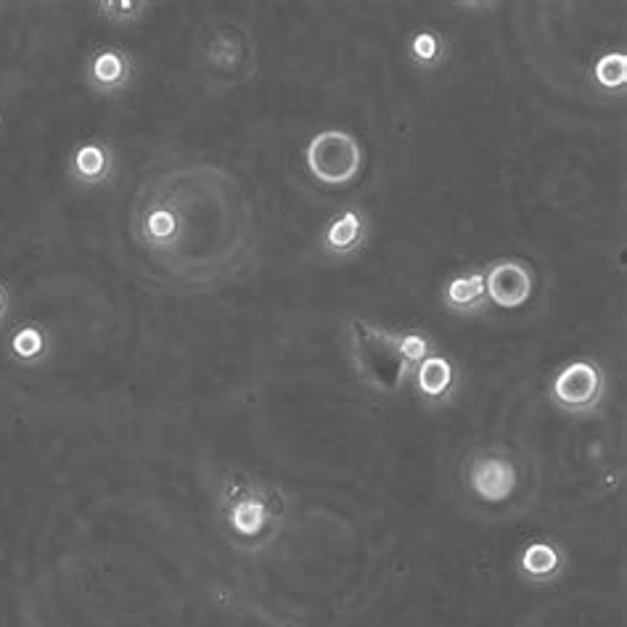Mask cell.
<instances>
[{"mask_svg":"<svg viewBox=\"0 0 627 627\" xmlns=\"http://www.w3.org/2000/svg\"><path fill=\"white\" fill-rule=\"evenodd\" d=\"M308 167L323 185H347L360 172V146L352 136L339 130H326L308 146Z\"/></svg>","mask_w":627,"mask_h":627,"instance_id":"obj_1","label":"cell"},{"mask_svg":"<svg viewBox=\"0 0 627 627\" xmlns=\"http://www.w3.org/2000/svg\"><path fill=\"white\" fill-rule=\"evenodd\" d=\"M604 390V371L591 360H575V363H566L551 382V400L556 408L566 413L591 416L602 405Z\"/></svg>","mask_w":627,"mask_h":627,"instance_id":"obj_2","label":"cell"},{"mask_svg":"<svg viewBox=\"0 0 627 627\" xmlns=\"http://www.w3.org/2000/svg\"><path fill=\"white\" fill-rule=\"evenodd\" d=\"M485 276V291L496 308L513 310L522 308L527 299L532 297V273L522 263H511V259H500L490 265Z\"/></svg>","mask_w":627,"mask_h":627,"instance_id":"obj_3","label":"cell"},{"mask_svg":"<svg viewBox=\"0 0 627 627\" xmlns=\"http://www.w3.org/2000/svg\"><path fill=\"white\" fill-rule=\"evenodd\" d=\"M413 382H416V395L426 405H443L458 386V371L445 355L432 352L424 363L416 365L413 371Z\"/></svg>","mask_w":627,"mask_h":627,"instance_id":"obj_4","label":"cell"},{"mask_svg":"<svg viewBox=\"0 0 627 627\" xmlns=\"http://www.w3.org/2000/svg\"><path fill=\"white\" fill-rule=\"evenodd\" d=\"M519 577L530 585H551L556 583L564 572V553L556 543L549 540H535L519 553L517 562Z\"/></svg>","mask_w":627,"mask_h":627,"instance_id":"obj_5","label":"cell"},{"mask_svg":"<svg viewBox=\"0 0 627 627\" xmlns=\"http://www.w3.org/2000/svg\"><path fill=\"white\" fill-rule=\"evenodd\" d=\"M471 487L479 498L498 503L506 500L517 487V474L506 458H479L471 469Z\"/></svg>","mask_w":627,"mask_h":627,"instance_id":"obj_6","label":"cell"},{"mask_svg":"<svg viewBox=\"0 0 627 627\" xmlns=\"http://www.w3.org/2000/svg\"><path fill=\"white\" fill-rule=\"evenodd\" d=\"M443 305L450 312L458 316H474L487 308V291H485V276L482 273H466V276H456L445 286Z\"/></svg>","mask_w":627,"mask_h":627,"instance_id":"obj_7","label":"cell"},{"mask_svg":"<svg viewBox=\"0 0 627 627\" xmlns=\"http://www.w3.org/2000/svg\"><path fill=\"white\" fill-rule=\"evenodd\" d=\"M365 238V223L358 212L347 210L339 217H333L329 229L323 231V249L333 257H350L352 252L360 249Z\"/></svg>","mask_w":627,"mask_h":627,"instance_id":"obj_8","label":"cell"},{"mask_svg":"<svg viewBox=\"0 0 627 627\" xmlns=\"http://www.w3.org/2000/svg\"><path fill=\"white\" fill-rule=\"evenodd\" d=\"M373 337L379 339V342L390 347L395 355L403 360V365L408 371H416L418 363H424L426 358L432 355V342L424 337V333H416V331H405V333H395V331H373Z\"/></svg>","mask_w":627,"mask_h":627,"instance_id":"obj_9","label":"cell"},{"mask_svg":"<svg viewBox=\"0 0 627 627\" xmlns=\"http://www.w3.org/2000/svg\"><path fill=\"white\" fill-rule=\"evenodd\" d=\"M109 170H111L109 151H106L104 146H98V144L79 146L77 155L72 157V176H75V180H79V183H85V185L104 183L106 176H109Z\"/></svg>","mask_w":627,"mask_h":627,"instance_id":"obj_10","label":"cell"},{"mask_svg":"<svg viewBox=\"0 0 627 627\" xmlns=\"http://www.w3.org/2000/svg\"><path fill=\"white\" fill-rule=\"evenodd\" d=\"M91 83L102 91H115L119 85H125V79L130 75V64L125 59V53L119 51H102L93 56L88 66Z\"/></svg>","mask_w":627,"mask_h":627,"instance_id":"obj_11","label":"cell"},{"mask_svg":"<svg viewBox=\"0 0 627 627\" xmlns=\"http://www.w3.org/2000/svg\"><path fill=\"white\" fill-rule=\"evenodd\" d=\"M593 77H596V83L606 91L623 88L627 79V59L623 53H606V56L598 59L596 66H593Z\"/></svg>","mask_w":627,"mask_h":627,"instance_id":"obj_12","label":"cell"},{"mask_svg":"<svg viewBox=\"0 0 627 627\" xmlns=\"http://www.w3.org/2000/svg\"><path fill=\"white\" fill-rule=\"evenodd\" d=\"M411 59L422 66H432L443 59V40L435 32H418L411 40Z\"/></svg>","mask_w":627,"mask_h":627,"instance_id":"obj_13","label":"cell"},{"mask_svg":"<svg viewBox=\"0 0 627 627\" xmlns=\"http://www.w3.org/2000/svg\"><path fill=\"white\" fill-rule=\"evenodd\" d=\"M11 347H13V352H17L19 358H24V360L38 358L40 352H43V333H40L38 329L19 331L17 337H13Z\"/></svg>","mask_w":627,"mask_h":627,"instance_id":"obj_14","label":"cell"},{"mask_svg":"<svg viewBox=\"0 0 627 627\" xmlns=\"http://www.w3.org/2000/svg\"><path fill=\"white\" fill-rule=\"evenodd\" d=\"M233 522H236V527L242 532H255L259 530V524H263V509L249 503V500H246V503H238L236 513H233Z\"/></svg>","mask_w":627,"mask_h":627,"instance_id":"obj_15","label":"cell"},{"mask_svg":"<svg viewBox=\"0 0 627 627\" xmlns=\"http://www.w3.org/2000/svg\"><path fill=\"white\" fill-rule=\"evenodd\" d=\"M172 233H176V217H172L167 210H157L155 215L149 217L151 242H167Z\"/></svg>","mask_w":627,"mask_h":627,"instance_id":"obj_16","label":"cell"},{"mask_svg":"<svg viewBox=\"0 0 627 627\" xmlns=\"http://www.w3.org/2000/svg\"><path fill=\"white\" fill-rule=\"evenodd\" d=\"M6 312V295H3V289H0V316Z\"/></svg>","mask_w":627,"mask_h":627,"instance_id":"obj_17","label":"cell"}]
</instances>
